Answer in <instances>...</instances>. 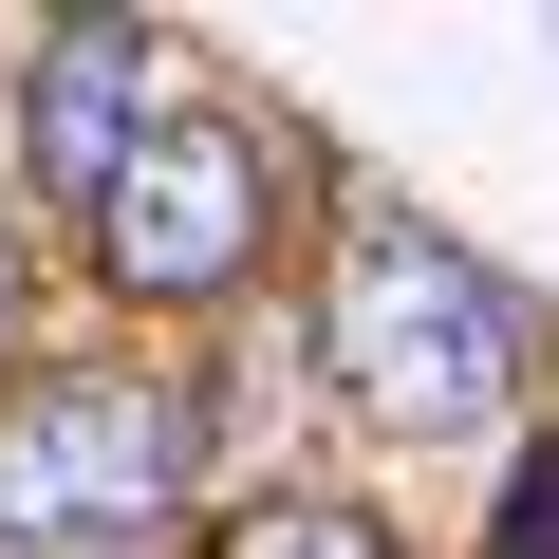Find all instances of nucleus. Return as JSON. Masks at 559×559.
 Returning a JSON list of instances; mask_svg holds the SVG:
<instances>
[{"label":"nucleus","instance_id":"obj_1","mask_svg":"<svg viewBox=\"0 0 559 559\" xmlns=\"http://www.w3.org/2000/svg\"><path fill=\"white\" fill-rule=\"evenodd\" d=\"M522 355H540L522 280H503L485 242L411 224V205H373V224L336 242V280H318V373H336V411L392 429V448L503 429V411H522Z\"/></svg>","mask_w":559,"mask_h":559},{"label":"nucleus","instance_id":"obj_2","mask_svg":"<svg viewBox=\"0 0 559 559\" xmlns=\"http://www.w3.org/2000/svg\"><path fill=\"white\" fill-rule=\"evenodd\" d=\"M205 466V411L168 373H38L0 411V559H150Z\"/></svg>","mask_w":559,"mask_h":559},{"label":"nucleus","instance_id":"obj_3","mask_svg":"<svg viewBox=\"0 0 559 559\" xmlns=\"http://www.w3.org/2000/svg\"><path fill=\"white\" fill-rule=\"evenodd\" d=\"M261 242H280V150H261L242 94H168L150 150L94 187V280H112L131 318H205V299H242Z\"/></svg>","mask_w":559,"mask_h":559},{"label":"nucleus","instance_id":"obj_4","mask_svg":"<svg viewBox=\"0 0 559 559\" xmlns=\"http://www.w3.org/2000/svg\"><path fill=\"white\" fill-rule=\"evenodd\" d=\"M150 112H168V57H150L131 20H57L38 75H20V150H38V187H75V205L150 150Z\"/></svg>","mask_w":559,"mask_h":559},{"label":"nucleus","instance_id":"obj_5","mask_svg":"<svg viewBox=\"0 0 559 559\" xmlns=\"http://www.w3.org/2000/svg\"><path fill=\"white\" fill-rule=\"evenodd\" d=\"M224 559H411L373 503H318V485H280V503H242L224 522Z\"/></svg>","mask_w":559,"mask_h":559},{"label":"nucleus","instance_id":"obj_6","mask_svg":"<svg viewBox=\"0 0 559 559\" xmlns=\"http://www.w3.org/2000/svg\"><path fill=\"white\" fill-rule=\"evenodd\" d=\"M485 559H559V448L503 485V522H485Z\"/></svg>","mask_w":559,"mask_h":559},{"label":"nucleus","instance_id":"obj_7","mask_svg":"<svg viewBox=\"0 0 559 559\" xmlns=\"http://www.w3.org/2000/svg\"><path fill=\"white\" fill-rule=\"evenodd\" d=\"M20 299H38V224L0 205V355H20Z\"/></svg>","mask_w":559,"mask_h":559}]
</instances>
